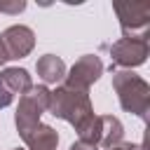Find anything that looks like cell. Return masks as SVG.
I'll use <instances>...</instances> for the list:
<instances>
[{"instance_id":"4fadbf2b","label":"cell","mask_w":150,"mask_h":150,"mask_svg":"<svg viewBox=\"0 0 150 150\" xmlns=\"http://www.w3.org/2000/svg\"><path fill=\"white\" fill-rule=\"evenodd\" d=\"M108 150H143V145H138V143H117V145H112V148H108Z\"/></svg>"},{"instance_id":"7c38bea8","label":"cell","mask_w":150,"mask_h":150,"mask_svg":"<svg viewBox=\"0 0 150 150\" xmlns=\"http://www.w3.org/2000/svg\"><path fill=\"white\" fill-rule=\"evenodd\" d=\"M26 9V2H0V14L7 12V14H19Z\"/></svg>"},{"instance_id":"6da1fadb","label":"cell","mask_w":150,"mask_h":150,"mask_svg":"<svg viewBox=\"0 0 150 150\" xmlns=\"http://www.w3.org/2000/svg\"><path fill=\"white\" fill-rule=\"evenodd\" d=\"M47 112H52V115L59 117V120H66L68 124L75 127V131H80V129L94 117V108H91L89 91L59 84V87L49 94V108H47Z\"/></svg>"},{"instance_id":"5b68a950","label":"cell","mask_w":150,"mask_h":150,"mask_svg":"<svg viewBox=\"0 0 150 150\" xmlns=\"http://www.w3.org/2000/svg\"><path fill=\"white\" fill-rule=\"evenodd\" d=\"M112 9L120 19L122 38H143V40H148V35H150V2H143V0L115 2Z\"/></svg>"},{"instance_id":"277c9868","label":"cell","mask_w":150,"mask_h":150,"mask_svg":"<svg viewBox=\"0 0 150 150\" xmlns=\"http://www.w3.org/2000/svg\"><path fill=\"white\" fill-rule=\"evenodd\" d=\"M122 134H124V127H122V122L117 117H112V115H94L77 131V136H80L77 141L108 150V148L122 143Z\"/></svg>"},{"instance_id":"52a82bcc","label":"cell","mask_w":150,"mask_h":150,"mask_svg":"<svg viewBox=\"0 0 150 150\" xmlns=\"http://www.w3.org/2000/svg\"><path fill=\"white\" fill-rule=\"evenodd\" d=\"M103 75V63L96 54H84L80 56L70 70H66V77L61 84L66 87H73V89H84L89 91V87Z\"/></svg>"},{"instance_id":"9a60e30c","label":"cell","mask_w":150,"mask_h":150,"mask_svg":"<svg viewBox=\"0 0 150 150\" xmlns=\"http://www.w3.org/2000/svg\"><path fill=\"white\" fill-rule=\"evenodd\" d=\"M7 61H9V56H7V49H5V45H2V40H0V66L7 63Z\"/></svg>"},{"instance_id":"30bf717a","label":"cell","mask_w":150,"mask_h":150,"mask_svg":"<svg viewBox=\"0 0 150 150\" xmlns=\"http://www.w3.org/2000/svg\"><path fill=\"white\" fill-rule=\"evenodd\" d=\"M35 73L45 84H59L66 77V63L56 54H45L35 63Z\"/></svg>"},{"instance_id":"ba28073f","label":"cell","mask_w":150,"mask_h":150,"mask_svg":"<svg viewBox=\"0 0 150 150\" xmlns=\"http://www.w3.org/2000/svg\"><path fill=\"white\" fill-rule=\"evenodd\" d=\"M33 87L30 75L26 68H5L0 70V108H7L14 103V98H21Z\"/></svg>"},{"instance_id":"8fae6325","label":"cell","mask_w":150,"mask_h":150,"mask_svg":"<svg viewBox=\"0 0 150 150\" xmlns=\"http://www.w3.org/2000/svg\"><path fill=\"white\" fill-rule=\"evenodd\" d=\"M28 150H56L59 145V134L49 127V124H40V129L28 138L23 141Z\"/></svg>"},{"instance_id":"8992f818","label":"cell","mask_w":150,"mask_h":150,"mask_svg":"<svg viewBox=\"0 0 150 150\" xmlns=\"http://www.w3.org/2000/svg\"><path fill=\"white\" fill-rule=\"evenodd\" d=\"M148 52H150V45L148 40L143 38H120L117 42L110 45V59H112V68H136L141 63H145L148 59Z\"/></svg>"},{"instance_id":"2e32d148","label":"cell","mask_w":150,"mask_h":150,"mask_svg":"<svg viewBox=\"0 0 150 150\" xmlns=\"http://www.w3.org/2000/svg\"><path fill=\"white\" fill-rule=\"evenodd\" d=\"M12 150H23V148H12Z\"/></svg>"},{"instance_id":"9c48e42d","label":"cell","mask_w":150,"mask_h":150,"mask_svg":"<svg viewBox=\"0 0 150 150\" xmlns=\"http://www.w3.org/2000/svg\"><path fill=\"white\" fill-rule=\"evenodd\" d=\"M0 40H2L9 59H23L35 47V33L23 23H14V26L5 28L0 33Z\"/></svg>"},{"instance_id":"7a4b0ae2","label":"cell","mask_w":150,"mask_h":150,"mask_svg":"<svg viewBox=\"0 0 150 150\" xmlns=\"http://www.w3.org/2000/svg\"><path fill=\"white\" fill-rule=\"evenodd\" d=\"M112 89L120 98V105L127 110V112H134L138 115L141 120L148 117V110H150V84L131 73V70H115L112 73Z\"/></svg>"},{"instance_id":"3957f363","label":"cell","mask_w":150,"mask_h":150,"mask_svg":"<svg viewBox=\"0 0 150 150\" xmlns=\"http://www.w3.org/2000/svg\"><path fill=\"white\" fill-rule=\"evenodd\" d=\"M49 89L45 84H38V87H30L21 98H19V108H16V115H14V122H16V131L23 141H28L38 129H40V117L42 112H47L49 108Z\"/></svg>"},{"instance_id":"5bb4252c","label":"cell","mask_w":150,"mask_h":150,"mask_svg":"<svg viewBox=\"0 0 150 150\" xmlns=\"http://www.w3.org/2000/svg\"><path fill=\"white\" fill-rule=\"evenodd\" d=\"M70 150H98L96 145H89V143H82V141H75L70 145Z\"/></svg>"}]
</instances>
